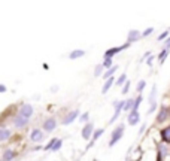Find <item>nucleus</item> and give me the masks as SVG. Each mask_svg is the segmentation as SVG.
Masks as SVG:
<instances>
[{
	"mask_svg": "<svg viewBox=\"0 0 170 161\" xmlns=\"http://www.w3.org/2000/svg\"><path fill=\"white\" fill-rule=\"evenodd\" d=\"M166 118H167V109H164V107H163V109L160 110V115H158L157 121H158V122H163Z\"/></svg>",
	"mask_w": 170,
	"mask_h": 161,
	"instance_id": "obj_16",
	"label": "nucleus"
},
{
	"mask_svg": "<svg viewBox=\"0 0 170 161\" xmlns=\"http://www.w3.org/2000/svg\"><path fill=\"white\" fill-rule=\"evenodd\" d=\"M30 139H32V142H41L42 139H43V133H42L41 130H33L32 131V134H30Z\"/></svg>",
	"mask_w": 170,
	"mask_h": 161,
	"instance_id": "obj_8",
	"label": "nucleus"
},
{
	"mask_svg": "<svg viewBox=\"0 0 170 161\" xmlns=\"http://www.w3.org/2000/svg\"><path fill=\"white\" fill-rule=\"evenodd\" d=\"M166 46L170 48V39H167V42H166Z\"/></svg>",
	"mask_w": 170,
	"mask_h": 161,
	"instance_id": "obj_31",
	"label": "nucleus"
},
{
	"mask_svg": "<svg viewBox=\"0 0 170 161\" xmlns=\"http://www.w3.org/2000/svg\"><path fill=\"white\" fill-rule=\"evenodd\" d=\"M11 130H7V128H0V142L3 140H7L9 137H11Z\"/></svg>",
	"mask_w": 170,
	"mask_h": 161,
	"instance_id": "obj_13",
	"label": "nucleus"
},
{
	"mask_svg": "<svg viewBox=\"0 0 170 161\" xmlns=\"http://www.w3.org/2000/svg\"><path fill=\"white\" fill-rule=\"evenodd\" d=\"M93 130H94V125H93V124H87V125L84 127V130H82V137H84L85 140H88L90 136L93 134Z\"/></svg>",
	"mask_w": 170,
	"mask_h": 161,
	"instance_id": "obj_7",
	"label": "nucleus"
},
{
	"mask_svg": "<svg viewBox=\"0 0 170 161\" xmlns=\"http://www.w3.org/2000/svg\"><path fill=\"white\" fill-rule=\"evenodd\" d=\"M140 37V33L137 32V30H131L129 32V37H127V43H131V42H134Z\"/></svg>",
	"mask_w": 170,
	"mask_h": 161,
	"instance_id": "obj_10",
	"label": "nucleus"
},
{
	"mask_svg": "<svg viewBox=\"0 0 170 161\" xmlns=\"http://www.w3.org/2000/svg\"><path fill=\"white\" fill-rule=\"evenodd\" d=\"M15 157H17V152H14L12 149H6L3 152V161H11V160H14Z\"/></svg>",
	"mask_w": 170,
	"mask_h": 161,
	"instance_id": "obj_11",
	"label": "nucleus"
},
{
	"mask_svg": "<svg viewBox=\"0 0 170 161\" xmlns=\"http://www.w3.org/2000/svg\"><path fill=\"white\" fill-rule=\"evenodd\" d=\"M78 115H79V110H72V112H69L67 116L63 120V124L67 125V124H70V122H73V121L78 118Z\"/></svg>",
	"mask_w": 170,
	"mask_h": 161,
	"instance_id": "obj_6",
	"label": "nucleus"
},
{
	"mask_svg": "<svg viewBox=\"0 0 170 161\" xmlns=\"http://www.w3.org/2000/svg\"><path fill=\"white\" fill-rule=\"evenodd\" d=\"M129 88H130V80H129V82H125V85H124V88H123V94L129 93Z\"/></svg>",
	"mask_w": 170,
	"mask_h": 161,
	"instance_id": "obj_25",
	"label": "nucleus"
},
{
	"mask_svg": "<svg viewBox=\"0 0 170 161\" xmlns=\"http://www.w3.org/2000/svg\"><path fill=\"white\" fill-rule=\"evenodd\" d=\"M61 143H63V142H61V139H58V140L55 142V145H54V146H52V151H58V149L61 148Z\"/></svg>",
	"mask_w": 170,
	"mask_h": 161,
	"instance_id": "obj_20",
	"label": "nucleus"
},
{
	"mask_svg": "<svg viewBox=\"0 0 170 161\" xmlns=\"http://www.w3.org/2000/svg\"><path fill=\"white\" fill-rule=\"evenodd\" d=\"M161 137H163L164 142H170V127H166L161 131Z\"/></svg>",
	"mask_w": 170,
	"mask_h": 161,
	"instance_id": "obj_15",
	"label": "nucleus"
},
{
	"mask_svg": "<svg viewBox=\"0 0 170 161\" xmlns=\"http://www.w3.org/2000/svg\"><path fill=\"white\" fill-rule=\"evenodd\" d=\"M103 69H104V67H103V64H102V66H97V67H95V72H94V76H99V75L102 73V70H103Z\"/></svg>",
	"mask_w": 170,
	"mask_h": 161,
	"instance_id": "obj_23",
	"label": "nucleus"
},
{
	"mask_svg": "<svg viewBox=\"0 0 170 161\" xmlns=\"http://www.w3.org/2000/svg\"><path fill=\"white\" fill-rule=\"evenodd\" d=\"M166 36H167V32H164V33L161 34V36H160V37H158V39H164V37H166Z\"/></svg>",
	"mask_w": 170,
	"mask_h": 161,
	"instance_id": "obj_30",
	"label": "nucleus"
},
{
	"mask_svg": "<svg viewBox=\"0 0 170 161\" xmlns=\"http://www.w3.org/2000/svg\"><path fill=\"white\" fill-rule=\"evenodd\" d=\"M130 43H125L124 46H119V48H110V49H108L106 52H104V58H112L115 54H118V52H121L123 49H125V48L129 46Z\"/></svg>",
	"mask_w": 170,
	"mask_h": 161,
	"instance_id": "obj_4",
	"label": "nucleus"
},
{
	"mask_svg": "<svg viewBox=\"0 0 170 161\" xmlns=\"http://www.w3.org/2000/svg\"><path fill=\"white\" fill-rule=\"evenodd\" d=\"M152 32H154V28H146V30L143 32V34H142V36H149V34L152 33Z\"/></svg>",
	"mask_w": 170,
	"mask_h": 161,
	"instance_id": "obj_27",
	"label": "nucleus"
},
{
	"mask_svg": "<svg viewBox=\"0 0 170 161\" xmlns=\"http://www.w3.org/2000/svg\"><path fill=\"white\" fill-rule=\"evenodd\" d=\"M112 84H114V78H109L106 82H104V85H103V88H102V93L104 94V93H108L109 91V88L112 87Z\"/></svg>",
	"mask_w": 170,
	"mask_h": 161,
	"instance_id": "obj_14",
	"label": "nucleus"
},
{
	"mask_svg": "<svg viewBox=\"0 0 170 161\" xmlns=\"http://www.w3.org/2000/svg\"><path fill=\"white\" fill-rule=\"evenodd\" d=\"M125 79H127V76H125V75H121V76H119V79L116 80V85H123L124 82H125Z\"/></svg>",
	"mask_w": 170,
	"mask_h": 161,
	"instance_id": "obj_21",
	"label": "nucleus"
},
{
	"mask_svg": "<svg viewBox=\"0 0 170 161\" xmlns=\"http://www.w3.org/2000/svg\"><path fill=\"white\" fill-rule=\"evenodd\" d=\"M20 115H22V116H24V118H30V116H32V115H33V106H32V105H22V106H21V109H20Z\"/></svg>",
	"mask_w": 170,
	"mask_h": 161,
	"instance_id": "obj_3",
	"label": "nucleus"
},
{
	"mask_svg": "<svg viewBox=\"0 0 170 161\" xmlns=\"http://www.w3.org/2000/svg\"><path fill=\"white\" fill-rule=\"evenodd\" d=\"M88 118H90V114H88V112H85V114L81 116V121H82V122H85V121H88Z\"/></svg>",
	"mask_w": 170,
	"mask_h": 161,
	"instance_id": "obj_26",
	"label": "nucleus"
},
{
	"mask_svg": "<svg viewBox=\"0 0 170 161\" xmlns=\"http://www.w3.org/2000/svg\"><path fill=\"white\" fill-rule=\"evenodd\" d=\"M103 131H104L103 128H100V130H95V131H94V136H93V142L97 140V139H99V137H100V136L103 134Z\"/></svg>",
	"mask_w": 170,
	"mask_h": 161,
	"instance_id": "obj_18",
	"label": "nucleus"
},
{
	"mask_svg": "<svg viewBox=\"0 0 170 161\" xmlns=\"http://www.w3.org/2000/svg\"><path fill=\"white\" fill-rule=\"evenodd\" d=\"M123 133H124V125H118V128L114 130V133H112V139L109 142V146H114L116 142L123 137Z\"/></svg>",
	"mask_w": 170,
	"mask_h": 161,
	"instance_id": "obj_1",
	"label": "nucleus"
},
{
	"mask_svg": "<svg viewBox=\"0 0 170 161\" xmlns=\"http://www.w3.org/2000/svg\"><path fill=\"white\" fill-rule=\"evenodd\" d=\"M143 88H145V80H140V82L137 84V91H139V93H142Z\"/></svg>",
	"mask_w": 170,
	"mask_h": 161,
	"instance_id": "obj_24",
	"label": "nucleus"
},
{
	"mask_svg": "<svg viewBox=\"0 0 170 161\" xmlns=\"http://www.w3.org/2000/svg\"><path fill=\"white\" fill-rule=\"evenodd\" d=\"M6 91V87L5 85H0V93H5Z\"/></svg>",
	"mask_w": 170,
	"mask_h": 161,
	"instance_id": "obj_29",
	"label": "nucleus"
},
{
	"mask_svg": "<svg viewBox=\"0 0 170 161\" xmlns=\"http://www.w3.org/2000/svg\"><path fill=\"white\" fill-rule=\"evenodd\" d=\"M116 69H118V66H114V67H110V69H109L108 72H106V73H104V79L108 80L109 78H112V75L115 73V70Z\"/></svg>",
	"mask_w": 170,
	"mask_h": 161,
	"instance_id": "obj_17",
	"label": "nucleus"
},
{
	"mask_svg": "<svg viewBox=\"0 0 170 161\" xmlns=\"http://www.w3.org/2000/svg\"><path fill=\"white\" fill-rule=\"evenodd\" d=\"M57 127V122H55V118H48L45 122H43V130L46 133H51L54 128Z\"/></svg>",
	"mask_w": 170,
	"mask_h": 161,
	"instance_id": "obj_5",
	"label": "nucleus"
},
{
	"mask_svg": "<svg viewBox=\"0 0 170 161\" xmlns=\"http://www.w3.org/2000/svg\"><path fill=\"white\" fill-rule=\"evenodd\" d=\"M112 66V60L110 58H104V61H103V67L106 69V67H110Z\"/></svg>",
	"mask_w": 170,
	"mask_h": 161,
	"instance_id": "obj_22",
	"label": "nucleus"
},
{
	"mask_svg": "<svg viewBox=\"0 0 170 161\" xmlns=\"http://www.w3.org/2000/svg\"><path fill=\"white\" fill-rule=\"evenodd\" d=\"M28 124V120L27 118H24L22 115H15V118H14V125L17 128H21V127H26Z\"/></svg>",
	"mask_w": 170,
	"mask_h": 161,
	"instance_id": "obj_2",
	"label": "nucleus"
},
{
	"mask_svg": "<svg viewBox=\"0 0 170 161\" xmlns=\"http://www.w3.org/2000/svg\"><path fill=\"white\" fill-rule=\"evenodd\" d=\"M133 107H134V100H131V99H130L129 101H125V106H124V109H125V110L133 109Z\"/></svg>",
	"mask_w": 170,
	"mask_h": 161,
	"instance_id": "obj_19",
	"label": "nucleus"
},
{
	"mask_svg": "<svg viewBox=\"0 0 170 161\" xmlns=\"http://www.w3.org/2000/svg\"><path fill=\"white\" fill-rule=\"evenodd\" d=\"M139 122V112L137 110H131L129 114V124L130 125H134Z\"/></svg>",
	"mask_w": 170,
	"mask_h": 161,
	"instance_id": "obj_9",
	"label": "nucleus"
},
{
	"mask_svg": "<svg viewBox=\"0 0 170 161\" xmlns=\"http://www.w3.org/2000/svg\"><path fill=\"white\" fill-rule=\"evenodd\" d=\"M84 55H85V51H82V49H75V51H72V52L69 54V58H70V60H76V58L84 57Z\"/></svg>",
	"mask_w": 170,
	"mask_h": 161,
	"instance_id": "obj_12",
	"label": "nucleus"
},
{
	"mask_svg": "<svg viewBox=\"0 0 170 161\" xmlns=\"http://www.w3.org/2000/svg\"><path fill=\"white\" fill-rule=\"evenodd\" d=\"M166 55H167V49H166V51H163V52L160 54V60L164 61V58H166Z\"/></svg>",
	"mask_w": 170,
	"mask_h": 161,
	"instance_id": "obj_28",
	"label": "nucleus"
}]
</instances>
